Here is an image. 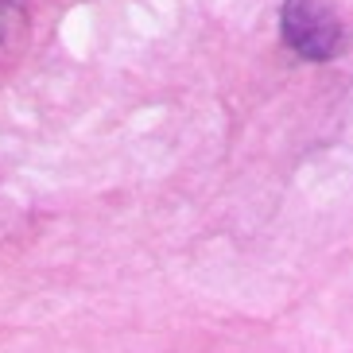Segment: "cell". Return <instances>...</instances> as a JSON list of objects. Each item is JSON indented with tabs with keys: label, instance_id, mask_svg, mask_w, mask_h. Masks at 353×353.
Instances as JSON below:
<instances>
[{
	"label": "cell",
	"instance_id": "1",
	"mask_svg": "<svg viewBox=\"0 0 353 353\" xmlns=\"http://www.w3.org/2000/svg\"><path fill=\"white\" fill-rule=\"evenodd\" d=\"M283 39L303 59L326 63L342 51V20L326 8V0H283Z\"/></svg>",
	"mask_w": 353,
	"mask_h": 353
}]
</instances>
